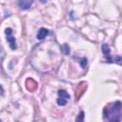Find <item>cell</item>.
Instances as JSON below:
<instances>
[{
  "mask_svg": "<svg viewBox=\"0 0 122 122\" xmlns=\"http://www.w3.org/2000/svg\"><path fill=\"white\" fill-rule=\"evenodd\" d=\"M122 104L114 102L107 105L103 111V118L108 121H120L122 118Z\"/></svg>",
  "mask_w": 122,
  "mask_h": 122,
  "instance_id": "cell-1",
  "label": "cell"
},
{
  "mask_svg": "<svg viewBox=\"0 0 122 122\" xmlns=\"http://www.w3.org/2000/svg\"><path fill=\"white\" fill-rule=\"evenodd\" d=\"M6 35H7V41L10 44V47L11 50H15L16 49V42H15V38L12 35V30L10 28H7L6 30Z\"/></svg>",
  "mask_w": 122,
  "mask_h": 122,
  "instance_id": "cell-2",
  "label": "cell"
},
{
  "mask_svg": "<svg viewBox=\"0 0 122 122\" xmlns=\"http://www.w3.org/2000/svg\"><path fill=\"white\" fill-rule=\"evenodd\" d=\"M33 3V0H18V5L21 10H29Z\"/></svg>",
  "mask_w": 122,
  "mask_h": 122,
  "instance_id": "cell-3",
  "label": "cell"
},
{
  "mask_svg": "<svg viewBox=\"0 0 122 122\" xmlns=\"http://www.w3.org/2000/svg\"><path fill=\"white\" fill-rule=\"evenodd\" d=\"M48 33H49V30H48L47 29L41 28V29L38 30V32H37V39H38V40L44 39V38L48 35Z\"/></svg>",
  "mask_w": 122,
  "mask_h": 122,
  "instance_id": "cell-4",
  "label": "cell"
},
{
  "mask_svg": "<svg viewBox=\"0 0 122 122\" xmlns=\"http://www.w3.org/2000/svg\"><path fill=\"white\" fill-rule=\"evenodd\" d=\"M102 52H103V54L106 56V59H107V61L111 58V49H110V47L107 45V44H104V45H102Z\"/></svg>",
  "mask_w": 122,
  "mask_h": 122,
  "instance_id": "cell-5",
  "label": "cell"
},
{
  "mask_svg": "<svg viewBox=\"0 0 122 122\" xmlns=\"http://www.w3.org/2000/svg\"><path fill=\"white\" fill-rule=\"evenodd\" d=\"M60 49H61V51H62L65 55H69L70 52H71V48H70V46H69L68 44H63Z\"/></svg>",
  "mask_w": 122,
  "mask_h": 122,
  "instance_id": "cell-6",
  "label": "cell"
},
{
  "mask_svg": "<svg viewBox=\"0 0 122 122\" xmlns=\"http://www.w3.org/2000/svg\"><path fill=\"white\" fill-rule=\"evenodd\" d=\"M67 102H68V98H66V97L59 96V97L57 98V104H58L59 106H65V105L67 104Z\"/></svg>",
  "mask_w": 122,
  "mask_h": 122,
  "instance_id": "cell-7",
  "label": "cell"
},
{
  "mask_svg": "<svg viewBox=\"0 0 122 122\" xmlns=\"http://www.w3.org/2000/svg\"><path fill=\"white\" fill-rule=\"evenodd\" d=\"M58 95L59 96H63V97H66V98H70V95H69V93L66 92V91H64V90H59L58 91Z\"/></svg>",
  "mask_w": 122,
  "mask_h": 122,
  "instance_id": "cell-8",
  "label": "cell"
},
{
  "mask_svg": "<svg viewBox=\"0 0 122 122\" xmlns=\"http://www.w3.org/2000/svg\"><path fill=\"white\" fill-rule=\"evenodd\" d=\"M84 112H80V113H79V115H78V117L76 118V120L77 121H83L84 120Z\"/></svg>",
  "mask_w": 122,
  "mask_h": 122,
  "instance_id": "cell-9",
  "label": "cell"
},
{
  "mask_svg": "<svg viewBox=\"0 0 122 122\" xmlns=\"http://www.w3.org/2000/svg\"><path fill=\"white\" fill-rule=\"evenodd\" d=\"M80 64H81V67L82 68H86V66H87V59L86 58H82Z\"/></svg>",
  "mask_w": 122,
  "mask_h": 122,
  "instance_id": "cell-10",
  "label": "cell"
},
{
  "mask_svg": "<svg viewBox=\"0 0 122 122\" xmlns=\"http://www.w3.org/2000/svg\"><path fill=\"white\" fill-rule=\"evenodd\" d=\"M40 1H41V2H42V3H45V2H46V1H47V0H40Z\"/></svg>",
  "mask_w": 122,
  "mask_h": 122,
  "instance_id": "cell-11",
  "label": "cell"
}]
</instances>
